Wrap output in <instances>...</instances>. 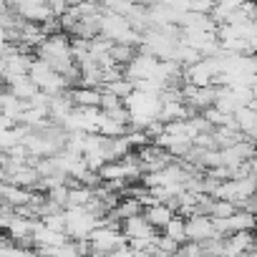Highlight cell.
Masks as SVG:
<instances>
[{
	"label": "cell",
	"instance_id": "cell-10",
	"mask_svg": "<svg viewBox=\"0 0 257 257\" xmlns=\"http://www.w3.org/2000/svg\"><path fill=\"white\" fill-rule=\"evenodd\" d=\"M56 71L43 61V58H31V66H28V76L33 78V83L38 86V88H43L46 83H48V78L53 76Z\"/></svg>",
	"mask_w": 257,
	"mask_h": 257
},
{
	"label": "cell",
	"instance_id": "cell-9",
	"mask_svg": "<svg viewBox=\"0 0 257 257\" xmlns=\"http://www.w3.org/2000/svg\"><path fill=\"white\" fill-rule=\"evenodd\" d=\"M144 217L149 219L152 227L162 229V227L174 217V209H172L169 204H164V202H157V204H152V207H144Z\"/></svg>",
	"mask_w": 257,
	"mask_h": 257
},
{
	"label": "cell",
	"instance_id": "cell-1",
	"mask_svg": "<svg viewBox=\"0 0 257 257\" xmlns=\"http://www.w3.org/2000/svg\"><path fill=\"white\" fill-rule=\"evenodd\" d=\"M33 51H36V58H43V61H46L53 71H58V73H66V71L76 63L73 56H71V38H68L63 31L46 36Z\"/></svg>",
	"mask_w": 257,
	"mask_h": 257
},
{
	"label": "cell",
	"instance_id": "cell-8",
	"mask_svg": "<svg viewBox=\"0 0 257 257\" xmlns=\"http://www.w3.org/2000/svg\"><path fill=\"white\" fill-rule=\"evenodd\" d=\"M66 93L73 106H98V98H101V88H93V86H73Z\"/></svg>",
	"mask_w": 257,
	"mask_h": 257
},
{
	"label": "cell",
	"instance_id": "cell-4",
	"mask_svg": "<svg viewBox=\"0 0 257 257\" xmlns=\"http://www.w3.org/2000/svg\"><path fill=\"white\" fill-rule=\"evenodd\" d=\"M252 249H254L252 229H239V232H229L222 237V254L227 257H244Z\"/></svg>",
	"mask_w": 257,
	"mask_h": 257
},
{
	"label": "cell",
	"instance_id": "cell-12",
	"mask_svg": "<svg viewBox=\"0 0 257 257\" xmlns=\"http://www.w3.org/2000/svg\"><path fill=\"white\" fill-rule=\"evenodd\" d=\"M91 194H93L91 187H83V184H73V187H68V194H66V209H71V207H83V204L91 199Z\"/></svg>",
	"mask_w": 257,
	"mask_h": 257
},
{
	"label": "cell",
	"instance_id": "cell-7",
	"mask_svg": "<svg viewBox=\"0 0 257 257\" xmlns=\"http://www.w3.org/2000/svg\"><path fill=\"white\" fill-rule=\"evenodd\" d=\"M232 118H234V126L239 128L247 139H254V132H257V111L252 106H239L232 113Z\"/></svg>",
	"mask_w": 257,
	"mask_h": 257
},
{
	"label": "cell",
	"instance_id": "cell-3",
	"mask_svg": "<svg viewBox=\"0 0 257 257\" xmlns=\"http://www.w3.org/2000/svg\"><path fill=\"white\" fill-rule=\"evenodd\" d=\"M88 242H91V252H98V254H111V249H116L118 244L126 242L123 232L118 227H103V224H96L91 232H88Z\"/></svg>",
	"mask_w": 257,
	"mask_h": 257
},
{
	"label": "cell",
	"instance_id": "cell-14",
	"mask_svg": "<svg viewBox=\"0 0 257 257\" xmlns=\"http://www.w3.org/2000/svg\"><path fill=\"white\" fill-rule=\"evenodd\" d=\"M108 53H111V58H113L118 66H126L128 61L134 58L137 46H128V43H118V41H113V43H111V48H108Z\"/></svg>",
	"mask_w": 257,
	"mask_h": 257
},
{
	"label": "cell",
	"instance_id": "cell-6",
	"mask_svg": "<svg viewBox=\"0 0 257 257\" xmlns=\"http://www.w3.org/2000/svg\"><path fill=\"white\" fill-rule=\"evenodd\" d=\"M118 229L123 232L126 239H132V237H154L159 232L157 227L149 224V219L144 217V212L142 214H132V217H123Z\"/></svg>",
	"mask_w": 257,
	"mask_h": 257
},
{
	"label": "cell",
	"instance_id": "cell-13",
	"mask_svg": "<svg viewBox=\"0 0 257 257\" xmlns=\"http://www.w3.org/2000/svg\"><path fill=\"white\" fill-rule=\"evenodd\" d=\"M98 177L103 182H126V174H123V164L118 159L113 162H103L101 169H98Z\"/></svg>",
	"mask_w": 257,
	"mask_h": 257
},
{
	"label": "cell",
	"instance_id": "cell-15",
	"mask_svg": "<svg viewBox=\"0 0 257 257\" xmlns=\"http://www.w3.org/2000/svg\"><path fill=\"white\" fill-rule=\"evenodd\" d=\"M162 229H164L167 237H172V239H177V242H184V239H187V237H184V217H179V214H174Z\"/></svg>",
	"mask_w": 257,
	"mask_h": 257
},
{
	"label": "cell",
	"instance_id": "cell-20",
	"mask_svg": "<svg viewBox=\"0 0 257 257\" xmlns=\"http://www.w3.org/2000/svg\"><path fill=\"white\" fill-rule=\"evenodd\" d=\"M0 207H3V194H0Z\"/></svg>",
	"mask_w": 257,
	"mask_h": 257
},
{
	"label": "cell",
	"instance_id": "cell-11",
	"mask_svg": "<svg viewBox=\"0 0 257 257\" xmlns=\"http://www.w3.org/2000/svg\"><path fill=\"white\" fill-rule=\"evenodd\" d=\"M11 93L13 96H18L21 101H28V98H33L36 96V91H38V86L33 83V78L26 73V76H18V78H13L11 83Z\"/></svg>",
	"mask_w": 257,
	"mask_h": 257
},
{
	"label": "cell",
	"instance_id": "cell-19",
	"mask_svg": "<svg viewBox=\"0 0 257 257\" xmlns=\"http://www.w3.org/2000/svg\"><path fill=\"white\" fill-rule=\"evenodd\" d=\"M3 159H6V152H0V167H3Z\"/></svg>",
	"mask_w": 257,
	"mask_h": 257
},
{
	"label": "cell",
	"instance_id": "cell-2",
	"mask_svg": "<svg viewBox=\"0 0 257 257\" xmlns=\"http://www.w3.org/2000/svg\"><path fill=\"white\" fill-rule=\"evenodd\" d=\"M63 232L73 239H81V237H88V232L96 227V214L86 212L83 207H71V209H63Z\"/></svg>",
	"mask_w": 257,
	"mask_h": 257
},
{
	"label": "cell",
	"instance_id": "cell-17",
	"mask_svg": "<svg viewBox=\"0 0 257 257\" xmlns=\"http://www.w3.org/2000/svg\"><path fill=\"white\" fill-rule=\"evenodd\" d=\"M41 224H43V227H51V229L63 232V224H66V219H63V209H56V212L43 214V217H41Z\"/></svg>",
	"mask_w": 257,
	"mask_h": 257
},
{
	"label": "cell",
	"instance_id": "cell-18",
	"mask_svg": "<svg viewBox=\"0 0 257 257\" xmlns=\"http://www.w3.org/2000/svg\"><path fill=\"white\" fill-rule=\"evenodd\" d=\"M63 3H66L68 8H73V6H78V3H83V0H63Z\"/></svg>",
	"mask_w": 257,
	"mask_h": 257
},
{
	"label": "cell",
	"instance_id": "cell-5",
	"mask_svg": "<svg viewBox=\"0 0 257 257\" xmlns=\"http://www.w3.org/2000/svg\"><path fill=\"white\" fill-rule=\"evenodd\" d=\"M184 237L194 239V242H204L209 237H222V234L214 232V224H212L209 214H189L184 219Z\"/></svg>",
	"mask_w": 257,
	"mask_h": 257
},
{
	"label": "cell",
	"instance_id": "cell-16",
	"mask_svg": "<svg viewBox=\"0 0 257 257\" xmlns=\"http://www.w3.org/2000/svg\"><path fill=\"white\" fill-rule=\"evenodd\" d=\"M234 209H237V204L232 199H214L212 209H209V217H229Z\"/></svg>",
	"mask_w": 257,
	"mask_h": 257
}]
</instances>
